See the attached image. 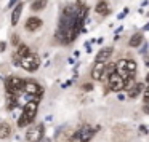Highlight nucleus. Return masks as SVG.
I'll return each instance as SVG.
<instances>
[{
	"label": "nucleus",
	"mask_w": 149,
	"mask_h": 142,
	"mask_svg": "<svg viewBox=\"0 0 149 142\" xmlns=\"http://www.w3.org/2000/svg\"><path fill=\"white\" fill-rule=\"evenodd\" d=\"M37 110H39V102L37 101H29V102L24 105V110L21 113L19 120H18V126L19 128H26L27 125H31L34 118L37 115Z\"/></svg>",
	"instance_id": "1"
},
{
	"label": "nucleus",
	"mask_w": 149,
	"mask_h": 142,
	"mask_svg": "<svg viewBox=\"0 0 149 142\" xmlns=\"http://www.w3.org/2000/svg\"><path fill=\"white\" fill-rule=\"evenodd\" d=\"M5 86H7V93L16 96L18 93L24 91V80L19 77H10L5 81Z\"/></svg>",
	"instance_id": "2"
},
{
	"label": "nucleus",
	"mask_w": 149,
	"mask_h": 142,
	"mask_svg": "<svg viewBox=\"0 0 149 142\" xmlns=\"http://www.w3.org/2000/svg\"><path fill=\"white\" fill-rule=\"evenodd\" d=\"M109 90L111 91H122V90H125V80L122 78V75L119 74V72H112V74L109 75Z\"/></svg>",
	"instance_id": "3"
},
{
	"label": "nucleus",
	"mask_w": 149,
	"mask_h": 142,
	"mask_svg": "<svg viewBox=\"0 0 149 142\" xmlns=\"http://www.w3.org/2000/svg\"><path fill=\"white\" fill-rule=\"evenodd\" d=\"M19 65L23 69H26V70H36L40 65V59H39V56H36V54H27V56H24V58H21Z\"/></svg>",
	"instance_id": "4"
},
{
	"label": "nucleus",
	"mask_w": 149,
	"mask_h": 142,
	"mask_svg": "<svg viewBox=\"0 0 149 142\" xmlns=\"http://www.w3.org/2000/svg\"><path fill=\"white\" fill-rule=\"evenodd\" d=\"M93 136H95V131L87 125L82 126V128L79 129V132H77V139L80 142H90L91 139H93Z\"/></svg>",
	"instance_id": "5"
},
{
	"label": "nucleus",
	"mask_w": 149,
	"mask_h": 142,
	"mask_svg": "<svg viewBox=\"0 0 149 142\" xmlns=\"http://www.w3.org/2000/svg\"><path fill=\"white\" fill-rule=\"evenodd\" d=\"M42 134H43L42 126H34V128H29V131H27V134H26V139L29 142H40Z\"/></svg>",
	"instance_id": "6"
},
{
	"label": "nucleus",
	"mask_w": 149,
	"mask_h": 142,
	"mask_svg": "<svg viewBox=\"0 0 149 142\" xmlns=\"http://www.w3.org/2000/svg\"><path fill=\"white\" fill-rule=\"evenodd\" d=\"M104 65H106V62H95L93 69H91V78L93 80L100 81L104 78Z\"/></svg>",
	"instance_id": "7"
},
{
	"label": "nucleus",
	"mask_w": 149,
	"mask_h": 142,
	"mask_svg": "<svg viewBox=\"0 0 149 142\" xmlns=\"http://www.w3.org/2000/svg\"><path fill=\"white\" fill-rule=\"evenodd\" d=\"M24 91L31 96H37V94L42 93V86L36 81H24Z\"/></svg>",
	"instance_id": "8"
},
{
	"label": "nucleus",
	"mask_w": 149,
	"mask_h": 142,
	"mask_svg": "<svg viewBox=\"0 0 149 142\" xmlns=\"http://www.w3.org/2000/svg\"><path fill=\"white\" fill-rule=\"evenodd\" d=\"M40 27H42V19H40V18L31 16L29 19L26 21V30H29V32H36Z\"/></svg>",
	"instance_id": "9"
},
{
	"label": "nucleus",
	"mask_w": 149,
	"mask_h": 142,
	"mask_svg": "<svg viewBox=\"0 0 149 142\" xmlns=\"http://www.w3.org/2000/svg\"><path fill=\"white\" fill-rule=\"evenodd\" d=\"M143 91H144V85L143 83H133L132 86L127 90V94H128L130 99H135V97H138Z\"/></svg>",
	"instance_id": "10"
},
{
	"label": "nucleus",
	"mask_w": 149,
	"mask_h": 142,
	"mask_svg": "<svg viewBox=\"0 0 149 142\" xmlns=\"http://www.w3.org/2000/svg\"><path fill=\"white\" fill-rule=\"evenodd\" d=\"M95 11H96L98 14H103V16H106V14L111 13V7L109 3H107V0H100L96 3V7H95Z\"/></svg>",
	"instance_id": "11"
},
{
	"label": "nucleus",
	"mask_w": 149,
	"mask_h": 142,
	"mask_svg": "<svg viewBox=\"0 0 149 142\" xmlns=\"http://www.w3.org/2000/svg\"><path fill=\"white\" fill-rule=\"evenodd\" d=\"M112 51H114V50L111 48V46L100 50V53L96 54V59H95V61H98V62H106L107 59H109L111 56H112Z\"/></svg>",
	"instance_id": "12"
},
{
	"label": "nucleus",
	"mask_w": 149,
	"mask_h": 142,
	"mask_svg": "<svg viewBox=\"0 0 149 142\" xmlns=\"http://www.w3.org/2000/svg\"><path fill=\"white\" fill-rule=\"evenodd\" d=\"M23 8H24L23 3H18L16 7L13 8V13H11V24H13V26H16V24L19 23L21 13H23Z\"/></svg>",
	"instance_id": "13"
},
{
	"label": "nucleus",
	"mask_w": 149,
	"mask_h": 142,
	"mask_svg": "<svg viewBox=\"0 0 149 142\" xmlns=\"http://www.w3.org/2000/svg\"><path fill=\"white\" fill-rule=\"evenodd\" d=\"M47 5H48V0H34L32 5H31V10L32 11H42V10H45Z\"/></svg>",
	"instance_id": "14"
},
{
	"label": "nucleus",
	"mask_w": 149,
	"mask_h": 142,
	"mask_svg": "<svg viewBox=\"0 0 149 142\" xmlns=\"http://www.w3.org/2000/svg\"><path fill=\"white\" fill-rule=\"evenodd\" d=\"M11 134V126L8 123H0V139H7Z\"/></svg>",
	"instance_id": "15"
},
{
	"label": "nucleus",
	"mask_w": 149,
	"mask_h": 142,
	"mask_svg": "<svg viewBox=\"0 0 149 142\" xmlns=\"http://www.w3.org/2000/svg\"><path fill=\"white\" fill-rule=\"evenodd\" d=\"M141 43H143V35H141V34H135V35H132L128 45L132 46V48H136V46H139Z\"/></svg>",
	"instance_id": "16"
},
{
	"label": "nucleus",
	"mask_w": 149,
	"mask_h": 142,
	"mask_svg": "<svg viewBox=\"0 0 149 142\" xmlns=\"http://www.w3.org/2000/svg\"><path fill=\"white\" fill-rule=\"evenodd\" d=\"M27 54H31V50H29V46L27 45H18V51H16V56L18 58H24V56H27Z\"/></svg>",
	"instance_id": "17"
},
{
	"label": "nucleus",
	"mask_w": 149,
	"mask_h": 142,
	"mask_svg": "<svg viewBox=\"0 0 149 142\" xmlns=\"http://www.w3.org/2000/svg\"><path fill=\"white\" fill-rule=\"evenodd\" d=\"M112 72H116V64H114V62L107 64V61H106V65H104V77H109Z\"/></svg>",
	"instance_id": "18"
},
{
	"label": "nucleus",
	"mask_w": 149,
	"mask_h": 142,
	"mask_svg": "<svg viewBox=\"0 0 149 142\" xmlns=\"http://www.w3.org/2000/svg\"><path fill=\"white\" fill-rule=\"evenodd\" d=\"M144 101H146V102L149 101V85H148V86H144Z\"/></svg>",
	"instance_id": "19"
},
{
	"label": "nucleus",
	"mask_w": 149,
	"mask_h": 142,
	"mask_svg": "<svg viewBox=\"0 0 149 142\" xmlns=\"http://www.w3.org/2000/svg\"><path fill=\"white\" fill-rule=\"evenodd\" d=\"M91 88H93V85H91V83H90V85H88V83H85V85H84V90H85V91L91 90Z\"/></svg>",
	"instance_id": "20"
},
{
	"label": "nucleus",
	"mask_w": 149,
	"mask_h": 142,
	"mask_svg": "<svg viewBox=\"0 0 149 142\" xmlns=\"http://www.w3.org/2000/svg\"><path fill=\"white\" fill-rule=\"evenodd\" d=\"M148 102H149V101H148ZM144 110H146V112H148V113H149V104H148V105H146V107H144Z\"/></svg>",
	"instance_id": "21"
},
{
	"label": "nucleus",
	"mask_w": 149,
	"mask_h": 142,
	"mask_svg": "<svg viewBox=\"0 0 149 142\" xmlns=\"http://www.w3.org/2000/svg\"><path fill=\"white\" fill-rule=\"evenodd\" d=\"M148 81H149V75H148Z\"/></svg>",
	"instance_id": "22"
}]
</instances>
